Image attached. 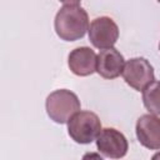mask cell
I'll return each instance as SVG.
<instances>
[{"label":"cell","mask_w":160,"mask_h":160,"mask_svg":"<svg viewBox=\"0 0 160 160\" xmlns=\"http://www.w3.org/2000/svg\"><path fill=\"white\" fill-rule=\"evenodd\" d=\"M55 31L61 40L75 41L89 30V16L79 5H64L55 16Z\"/></svg>","instance_id":"obj_1"},{"label":"cell","mask_w":160,"mask_h":160,"mask_svg":"<svg viewBox=\"0 0 160 160\" xmlns=\"http://www.w3.org/2000/svg\"><path fill=\"white\" fill-rule=\"evenodd\" d=\"M46 112L51 120L58 124H65L80 110V100L70 90L60 89L52 91L46 98Z\"/></svg>","instance_id":"obj_2"},{"label":"cell","mask_w":160,"mask_h":160,"mask_svg":"<svg viewBox=\"0 0 160 160\" xmlns=\"http://www.w3.org/2000/svg\"><path fill=\"white\" fill-rule=\"evenodd\" d=\"M70 138L78 144H90L101 131L99 116L91 111H78L68 121Z\"/></svg>","instance_id":"obj_3"},{"label":"cell","mask_w":160,"mask_h":160,"mask_svg":"<svg viewBox=\"0 0 160 160\" xmlns=\"http://www.w3.org/2000/svg\"><path fill=\"white\" fill-rule=\"evenodd\" d=\"M121 75L125 82L138 91H142L150 82L155 80L154 69L144 58H134L128 60L124 65Z\"/></svg>","instance_id":"obj_4"},{"label":"cell","mask_w":160,"mask_h":160,"mask_svg":"<svg viewBox=\"0 0 160 160\" xmlns=\"http://www.w3.org/2000/svg\"><path fill=\"white\" fill-rule=\"evenodd\" d=\"M119 38L116 22L108 16H100L91 21L89 26V40L96 49H110Z\"/></svg>","instance_id":"obj_5"},{"label":"cell","mask_w":160,"mask_h":160,"mask_svg":"<svg viewBox=\"0 0 160 160\" xmlns=\"http://www.w3.org/2000/svg\"><path fill=\"white\" fill-rule=\"evenodd\" d=\"M96 148L106 158L120 159L128 152V140L122 132L114 128L101 129L96 138Z\"/></svg>","instance_id":"obj_6"},{"label":"cell","mask_w":160,"mask_h":160,"mask_svg":"<svg viewBox=\"0 0 160 160\" xmlns=\"http://www.w3.org/2000/svg\"><path fill=\"white\" fill-rule=\"evenodd\" d=\"M139 142L150 150L160 149V119L154 114H145L136 121Z\"/></svg>","instance_id":"obj_7"},{"label":"cell","mask_w":160,"mask_h":160,"mask_svg":"<svg viewBox=\"0 0 160 160\" xmlns=\"http://www.w3.org/2000/svg\"><path fill=\"white\" fill-rule=\"evenodd\" d=\"M124 56L114 48L102 49L96 58V72L104 79H115L122 74Z\"/></svg>","instance_id":"obj_8"},{"label":"cell","mask_w":160,"mask_h":160,"mask_svg":"<svg viewBox=\"0 0 160 160\" xmlns=\"http://www.w3.org/2000/svg\"><path fill=\"white\" fill-rule=\"evenodd\" d=\"M98 55L90 48L81 46L74 49L69 54L68 64L70 70L78 76H88L96 71Z\"/></svg>","instance_id":"obj_9"},{"label":"cell","mask_w":160,"mask_h":160,"mask_svg":"<svg viewBox=\"0 0 160 160\" xmlns=\"http://www.w3.org/2000/svg\"><path fill=\"white\" fill-rule=\"evenodd\" d=\"M142 102L150 114L160 115V81L154 80L142 90Z\"/></svg>","instance_id":"obj_10"},{"label":"cell","mask_w":160,"mask_h":160,"mask_svg":"<svg viewBox=\"0 0 160 160\" xmlns=\"http://www.w3.org/2000/svg\"><path fill=\"white\" fill-rule=\"evenodd\" d=\"M59 1H61L65 5H78L81 0H59Z\"/></svg>","instance_id":"obj_11"},{"label":"cell","mask_w":160,"mask_h":160,"mask_svg":"<svg viewBox=\"0 0 160 160\" xmlns=\"http://www.w3.org/2000/svg\"><path fill=\"white\" fill-rule=\"evenodd\" d=\"M152 159H160V154H156V155H154V156H152Z\"/></svg>","instance_id":"obj_12"},{"label":"cell","mask_w":160,"mask_h":160,"mask_svg":"<svg viewBox=\"0 0 160 160\" xmlns=\"http://www.w3.org/2000/svg\"><path fill=\"white\" fill-rule=\"evenodd\" d=\"M159 49H160V44H159Z\"/></svg>","instance_id":"obj_13"},{"label":"cell","mask_w":160,"mask_h":160,"mask_svg":"<svg viewBox=\"0 0 160 160\" xmlns=\"http://www.w3.org/2000/svg\"><path fill=\"white\" fill-rule=\"evenodd\" d=\"M158 1H159V2H160V0H158Z\"/></svg>","instance_id":"obj_14"}]
</instances>
